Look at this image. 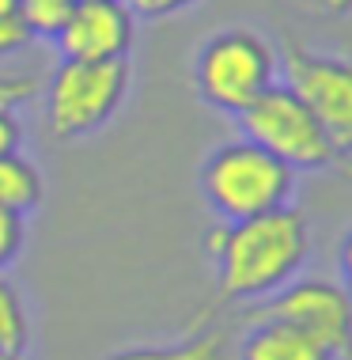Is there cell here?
Here are the masks:
<instances>
[{"label":"cell","instance_id":"ba28073f","mask_svg":"<svg viewBox=\"0 0 352 360\" xmlns=\"http://www.w3.org/2000/svg\"><path fill=\"white\" fill-rule=\"evenodd\" d=\"M53 42L65 61H125L136 42V15L125 0H76Z\"/></svg>","mask_w":352,"mask_h":360},{"label":"cell","instance_id":"44dd1931","mask_svg":"<svg viewBox=\"0 0 352 360\" xmlns=\"http://www.w3.org/2000/svg\"><path fill=\"white\" fill-rule=\"evenodd\" d=\"M15 12H19L15 0H0V15H15Z\"/></svg>","mask_w":352,"mask_h":360},{"label":"cell","instance_id":"5bb4252c","mask_svg":"<svg viewBox=\"0 0 352 360\" xmlns=\"http://www.w3.org/2000/svg\"><path fill=\"white\" fill-rule=\"evenodd\" d=\"M23 220L27 217H19L12 209H0V269H8L19 255H23V239H27Z\"/></svg>","mask_w":352,"mask_h":360},{"label":"cell","instance_id":"52a82bcc","mask_svg":"<svg viewBox=\"0 0 352 360\" xmlns=\"http://www.w3.org/2000/svg\"><path fill=\"white\" fill-rule=\"evenodd\" d=\"M280 72H285V84L318 118L334 148L352 160V61L288 46L280 57Z\"/></svg>","mask_w":352,"mask_h":360},{"label":"cell","instance_id":"7402d4cb","mask_svg":"<svg viewBox=\"0 0 352 360\" xmlns=\"http://www.w3.org/2000/svg\"><path fill=\"white\" fill-rule=\"evenodd\" d=\"M0 360H23V356H12V353H0Z\"/></svg>","mask_w":352,"mask_h":360},{"label":"cell","instance_id":"3957f363","mask_svg":"<svg viewBox=\"0 0 352 360\" xmlns=\"http://www.w3.org/2000/svg\"><path fill=\"white\" fill-rule=\"evenodd\" d=\"M280 76L277 50L250 27H228L212 34L193 57V87L212 110L239 118L247 106L266 95Z\"/></svg>","mask_w":352,"mask_h":360},{"label":"cell","instance_id":"6da1fadb","mask_svg":"<svg viewBox=\"0 0 352 360\" xmlns=\"http://www.w3.org/2000/svg\"><path fill=\"white\" fill-rule=\"evenodd\" d=\"M223 300H266L296 281L311 258V224L296 205L266 217L216 224L204 236Z\"/></svg>","mask_w":352,"mask_h":360},{"label":"cell","instance_id":"30bf717a","mask_svg":"<svg viewBox=\"0 0 352 360\" xmlns=\"http://www.w3.org/2000/svg\"><path fill=\"white\" fill-rule=\"evenodd\" d=\"M46 198V179L23 152L0 155V209H12L19 217L38 212Z\"/></svg>","mask_w":352,"mask_h":360},{"label":"cell","instance_id":"277c9868","mask_svg":"<svg viewBox=\"0 0 352 360\" xmlns=\"http://www.w3.org/2000/svg\"><path fill=\"white\" fill-rule=\"evenodd\" d=\"M133 87L129 61H61L46 84V125L57 141L99 133Z\"/></svg>","mask_w":352,"mask_h":360},{"label":"cell","instance_id":"4fadbf2b","mask_svg":"<svg viewBox=\"0 0 352 360\" xmlns=\"http://www.w3.org/2000/svg\"><path fill=\"white\" fill-rule=\"evenodd\" d=\"M15 4L34 38H53L68 19V12L76 8V0H15Z\"/></svg>","mask_w":352,"mask_h":360},{"label":"cell","instance_id":"7a4b0ae2","mask_svg":"<svg viewBox=\"0 0 352 360\" xmlns=\"http://www.w3.org/2000/svg\"><path fill=\"white\" fill-rule=\"evenodd\" d=\"M201 193L223 224L266 217L292 205L296 171L277 155L258 148L254 141L239 137L220 144L201 167Z\"/></svg>","mask_w":352,"mask_h":360},{"label":"cell","instance_id":"d6986e66","mask_svg":"<svg viewBox=\"0 0 352 360\" xmlns=\"http://www.w3.org/2000/svg\"><path fill=\"white\" fill-rule=\"evenodd\" d=\"M337 269H341L337 285L345 288L348 300H352V228L345 231V239H341V247H337Z\"/></svg>","mask_w":352,"mask_h":360},{"label":"cell","instance_id":"2e32d148","mask_svg":"<svg viewBox=\"0 0 352 360\" xmlns=\"http://www.w3.org/2000/svg\"><path fill=\"white\" fill-rule=\"evenodd\" d=\"M31 27L23 23V15H0V57L4 53H19L27 42H31Z\"/></svg>","mask_w":352,"mask_h":360},{"label":"cell","instance_id":"9c48e42d","mask_svg":"<svg viewBox=\"0 0 352 360\" xmlns=\"http://www.w3.org/2000/svg\"><path fill=\"white\" fill-rule=\"evenodd\" d=\"M239 360H334V356H330L315 338L303 334V330L273 323V319H261V323H254L250 334L242 338Z\"/></svg>","mask_w":352,"mask_h":360},{"label":"cell","instance_id":"ffe728a7","mask_svg":"<svg viewBox=\"0 0 352 360\" xmlns=\"http://www.w3.org/2000/svg\"><path fill=\"white\" fill-rule=\"evenodd\" d=\"M311 8H318V12H326V15H345L352 12V0H307Z\"/></svg>","mask_w":352,"mask_h":360},{"label":"cell","instance_id":"9a60e30c","mask_svg":"<svg viewBox=\"0 0 352 360\" xmlns=\"http://www.w3.org/2000/svg\"><path fill=\"white\" fill-rule=\"evenodd\" d=\"M38 95V80L23 72H0V110H19Z\"/></svg>","mask_w":352,"mask_h":360},{"label":"cell","instance_id":"e0dca14e","mask_svg":"<svg viewBox=\"0 0 352 360\" xmlns=\"http://www.w3.org/2000/svg\"><path fill=\"white\" fill-rule=\"evenodd\" d=\"M125 4H129V12L141 15V19H167V15H178L185 8L201 4V0H125Z\"/></svg>","mask_w":352,"mask_h":360},{"label":"cell","instance_id":"7c38bea8","mask_svg":"<svg viewBox=\"0 0 352 360\" xmlns=\"http://www.w3.org/2000/svg\"><path fill=\"white\" fill-rule=\"evenodd\" d=\"M27 342H31V319H27L23 296L19 288L0 274V353L23 356Z\"/></svg>","mask_w":352,"mask_h":360},{"label":"cell","instance_id":"5b68a950","mask_svg":"<svg viewBox=\"0 0 352 360\" xmlns=\"http://www.w3.org/2000/svg\"><path fill=\"white\" fill-rule=\"evenodd\" d=\"M239 129L247 141L277 155L292 171H330L348 163L334 148V141L326 137L318 118L307 110V103L285 80H277L266 95H258L239 114Z\"/></svg>","mask_w":352,"mask_h":360},{"label":"cell","instance_id":"8fae6325","mask_svg":"<svg viewBox=\"0 0 352 360\" xmlns=\"http://www.w3.org/2000/svg\"><path fill=\"white\" fill-rule=\"evenodd\" d=\"M228 349V334L220 326L204 330L197 338H185L178 345H141V349H122L106 360H220Z\"/></svg>","mask_w":352,"mask_h":360},{"label":"cell","instance_id":"ac0fdd59","mask_svg":"<svg viewBox=\"0 0 352 360\" xmlns=\"http://www.w3.org/2000/svg\"><path fill=\"white\" fill-rule=\"evenodd\" d=\"M23 148V122L15 110H0V155H12Z\"/></svg>","mask_w":352,"mask_h":360},{"label":"cell","instance_id":"8992f818","mask_svg":"<svg viewBox=\"0 0 352 360\" xmlns=\"http://www.w3.org/2000/svg\"><path fill=\"white\" fill-rule=\"evenodd\" d=\"M250 319L254 323L273 319V323L296 326L307 338H315L334 360L352 356V300L337 281H288L280 292L266 296L261 307H254Z\"/></svg>","mask_w":352,"mask_h":360}]
</instances>
